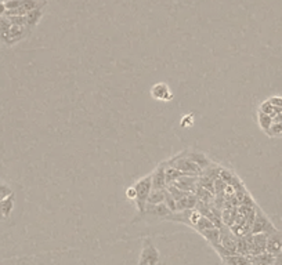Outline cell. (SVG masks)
Masks as SVG:
<instances>
[{"label": "cell", "mask_w": 282, "mask_h": 265, "mask_svg": "<svg viewBox=\"0 0 282 265\" xmlns=\"http://www.w3.org/2000/svg\"><path fill=\"white\" fill-rule=\"evenodd\" d=\"M168 165L173 166L174 169L183 171L186 176L201 177L204 174V170H202V169H201L194 160L190 159V158L186 155V152L180 153V155H177L176 158L169 160Z\"/></svg>", "instance_id": "1"}, {"label": "cell", "mask_w": 282, "mask_h": 265, "mask_svg": "<svg viewBox=\"0 0 282 265\" xmlns=\"http://www.w3.org/2000/svg\"><path fill=\"white\" fill-rule=\"evenodd\" d=\"M134 188H136V192H137L134 203L137 206L138 212L143 214L145 210L148 195H150L151 189H152V178H151V176H147L144 178H141V180H138L137 183L134 184Z\"/></svg>", "instance_id": "2"}, {"label": "cell", "mask_w": 282, "mask_h": 265, "mask_svg": "<svg viewBox=\"0 0 282 265\" xmlns=\"http://www.w3.org/2000/svg\"><path fill=\"white\" fill-rule=\"evenodd\" d=\"M159 263V250L151 239H144L143 249L138 259V265H158Z\"/></svg>", "instance_id": "3"}, {"label": "cell", "mask_w": 282, "mask_h": 265, "mask_svg": "<svg viewBox=\"0 0 282 265\" xmlns=\"http://www.w3.org/2000/svg\"><path fill=\"white\" fill-rule=\"evenodd\" d=\"M255 209H256V214H255L251 234H273L274 231H277L276 227L271 224L269 217L260 210V207L256 206Z\"/></svg>", "instance_id": "4"}, {"label": "cell", "mask_w": 282, "mask_h": 265, "mask_svg": "<svg viewBox=\"0 0 282 265\" xmlns=\"http://www.w3.org/2000/svg\"><path fill=\"white\" fill-rule=\"evenodd\" d=\"M267 252L273 256L282 253V232L277 230L267 236Z\"/></svg>", "instance_id": "5"}, {"label": "cell", "mask_w": 282, "mask_h": 265, "mask_svg": "<svg viewBox=\"0 0 282 265\" xmlns=\"http://www.w3.org/2000/svg\"><path fill=\"white\" fill-rule=\"evenodd\" d=\"M29 28L25 26V25H11V28L8 30V33L6 36V40L4 43L6 44H14L17 41L22 40L26 33H28Z\"/></svg>", "instance_id": "6"}, {"label": "cell", "mask_w": 282, "mask_h": 265, "mask_svg": "<svg viewBox=\"0 0 282 265\" xmlns=\"http://www.w3.org/2000/svg\"><path fill=\"white\" fill-rule=\"evenodd\" d=\"M145 214H151V216H155V217H159V218H166L168 220L173 212L166 206V203L163 202V203H158V205H150V203H147L145 205V210H144Z\"/></svg>", "instance_id": "7"}, {"label": "cell", "mask_w": 282, "mask_h": 265, "mask_svg": "<svg viewBox=\"0 0 282 265\" xmlns=\"http://www.w3.org/2000/svg\"><path fill=\"white\" fill-rule=\"evenodd\" d=\"M199 177L194 176H183L179 180H176L173 183V185H176L177 188L187 191V192H192L195 194V189H197V184H198Z\"/></svg>", "instance_id": "8"}, {"label": "cell", "mask_w": 282, "mask_h": 265, "mask_svg": "<svg viewBox=\"0 0 282 265\" xmlns=\"http://www.w3.org/2000/svg\"><path fill=\"white\" fill-rule=\"evenodd\" d=\"M165 163H161L155 169V171L151 174V178H152V188L155 189H163L168 187L166 184V174H165Z\"/></svg>", "instance_id": "9"}, {"label": "cell", "mask_w": 282, "mask_h": 265, "mask_svg": "<svg viewBox=\"0 0 282 265\" xmlns=\"http://www.w3.org/2000/svg\"><path fill=\"white\" fill-rule=\"evenodd\" d=\"M151 94L155 100L159 101H169L173 97V94L169 90L168 84H165V83H156L155 86L152 87V90H151Z\"/></svg>", "instance_id": "10"}, {"label": "cell", "mask_w": 282, "mask_h": 265, "mask_svg": "<svg viewBox=\"0 0 282 265\" xmlns=\"http://www.w3.org/2000/svg\"><path fill=\"white\" fill-rule=\"evenodd\" d=\"M197 202H198V198L195 194H188L184 198H181L179 201L176 202V206H177V212H184V210H191V209H195L197 206Z\"/></svg>", "instance_id": "11"}, {"label": "cell", "mask_w": 282, "mask_h": 265, "mask_svg": "<svg viewBox=\"0 0 282 265\" xmlns=\"http://www.w3.org/2000/svg\"><path fill=\"white\" fill-rule=\"evenodd\" d=\"M223 263L226 265H249L251 259L249 256H242V254H233L228 257H223Z\"/></svg>", "instance_id": "12"}, {"label": "cell", "mask_w": 282, "mask_h": 265, "mask_svg": "<svg viewBox=\"0 0 282 265\" xmlns=\"http://www.w3.org/2000/svg\"><path fill=\"white\" fill-rule=\"evenodd\" d=\"M201 235L204 236L206 241L209 242L210 245H217L220 242V228L217 227H213V228H209V230H205L202 232H199Z\"/></svg>", "instance_id": "13"}, {"label": "cell", "mask_w": 282, "mask_h": 265, "mask_svg": "<svg viewBox=\"0 0 282 265\" xmlns=\"http://www.w3.org/2000/svg\"><path fill=\"white\" fill-rule=\"evenodd\" d=\"M186 155L190 158L191 160H194L197 165L202 169V170H205L206 167H209L210 166V160L208 159V156L206 155H204V153L201 152H186Z\"/></svg>", "instance_id": "14"}, {"label": "cell", "mask_w": 282, "mask_h": 265, "mask_svg": "<svg viewBox=\"0 0 282 265\" xmlns=\"http://www.w3.org/2000/svg\"><path fill=\"white\" fill-rule=\"evenodd\" d=\"M165 174H166V184H173L176 180H179L180 177L186 176L183 171L177 170V169H174L173 166L168 165V162H165Z\"/></svg>", "instance_id": "15"}, {"label": "cell", "mask_w": 282, "mask_h": 265, "mask_svg": "<svg viewBox=\"0 0 282 265\" xmlns=\"http://www.w3.org/2000/svg\"><path fill=\"white\" fill-rule=\"evenodd\" d=\"M0 210L3 213L4 218H8L11 216L12 210H14V194L7 196L6 199L0 201Z\"/></svg>", "instance_id": "16"}, {"label": "cell", "mask_w": 282, "mask_h": 265, "mask_svg": "<svg viewBox=\"0 0 282 265\" xmlns=\"http://www.w3.org/2000/svg\"><path fill=\"white\" fill-rule=\"evenodd\" d=\"M42 15H43L42 7H39V8H35V10H32V11L26 12V14H25V18H26V26H28L29 29L32 26H35V25L40 21Z\"/></svg>", "instance_id": "17"}, {"label": "cell", "mask_w": 282, "mask_h": 265, "mask_svg": "<svg viewBox=\"0 0 282 265\" xmlns=\"http://www.w3.org/2000/svg\"><path fill=\"white\" fill-rule=\"evenodd\" d=\"M163 202H165V188L151 189L150 195H148V199H147V203H150V205H158V203H163Z\"/></svg>", "instance_id": "18"}, {"label": "cell", "mask_w": 282, "mask_h": 265, "mask_svg": "<svg viewBox=\"0 0 282 265\" xmlns=\"http://www.w3.org/2000/svg\"><path fill=\"white\" fill-rule=\"evenodd\" d=\"M213 227H216L215 223L209 220L208 217H205V216H201L198 221H197V224L194 225V228L198 231V232H202L205 230H209V228H213Z\"/></svg>", "instance_id": "19"}, {"label": "cell", "mask_w": 282, "mask_h": 265, "mask_svg": "<svg viewBox=\"0 0 282 265\" xmlns=\"http://www.w3.org/2000/svg\"><path fill=\"white\" fill-rule=\"evenodd\" d=\"M258 120H259V126H260V129L263 130L264 133H267V131L270 130L271 124H273V118H271L270 115H266V113H263V112H259Z\"/></svg>", "instance_id": "20"}, {"label": "cell", "mask_w": 282, "mask_h": 265, "mask_svg": "<svg viewBox=\"0 0 282 265\" xmlns=\"http://www.w3.org/2000/svg\"><path fill=\"white\" fill-rule=\"evenodd\" d=\"M46 4V1H39V0H22L21 1V6L25 10V12H29L35 8H39V7H43Z\"/></svg>", "instance_id": "21"}, {"label": "cell", "mask_w": 282, "mask_h": 265, "mask_svg": "<svg viewBox=\"0 0 282 265\" xmlns=\"http://www.w3.org/2000/svg\"><path fill=\"white\" fill-rule=\"evenodd\" d=\"M11 28V22H10V19L6 17V15H3V17H0V40H6V36L8 33V30Z\"/></svg>", "instance_id": "22"}, {"label": "cell", "mask_w": 282, "mask_h": 265, "mask_svg": "<svg viewBox=\"0 0 282 265\" xmlns=\"http://www.w3.org/2000/svg\"><path fill=\"white\" fill-rule=\"evenodd\" d=\"M166 189H168L169 192H170V195L174 198V201L177 202L179 199H181V198H184V196H187L188 194H191V192H187V191H183V189L177 188L176 185H173V184H169L168 187H166Z\"/></svg>", "instance_id": "23"}, {"label": "cell", "mask_w": 282, "mask_h": 265, "mask_svg": "<svg viewBox=\"0 0 282 265\" xmlns=\"http://www.w3.org/2000/svg\"><path fill=\"white\" fill-rule=\"evenodd\" d=\"M259 112H263V113H266V115H270L271 118H274V116L277 115L276 106L273 105L269 100L264 101L263 104L260 105V108H259Z\"/></svg>", "instance_id": "24"}, {"label": "cell", "mask_w": 282, "mask_h": 265, "mask_svg": "<svg viewBox=\"0 0 282 265\" xmlns=\"http://www.w3.org/2000/svg\"><path fill=\"white\" fill-rule=\"evenodd\" d=\"M165 203H166V206L172 210L173 213H177V206H176V201H174V198L170 195L168 189L165 188Z\"/></svg>", "instance_id": "25"}, {"label": "cell", "mask_w": 282, "mask_h": 265, "mask_svg": "<svg viewBox=\"0 0 282 265\" xmlns=\"http://www.w3.org/2000/svg\"><path fill=\"white\" fill-rule=\"evenodd\" d=\"M267 134L271 137H281L282 134V122H276L271 124L270 130L267 131Z\"/></svg>", "instance_id": "26"}, {"label": "cell", "mask_w": 282, "mask_h": 265, "mask_svg": "<svg viewBox=\"0 0 282 265\" xmlns=\"http://www.w3.org/2000/svg\"><path fill=\"white\" fill-rule=\"evenodd\" d=\"M11 194H14V192H12V189L7 184L0 183V201L6 199L7 196H10Z\"/></svg>", "instance_id": "27"}, {"label": "cell", "mask_w": 282, "mask_h": 265, "mask_svg": "<svg viewBox=\"0 0 282 265\" xmlns=\"http://www.w3.org/2000/svg\"><path fill=\"white\" fill-rule=\"evenodd\" d=\"M10 19L11 25H25L26 26V18L25 15H11V17H7Z\"/></svg>", "instance_id": "28"}, {"label": "cell", "mask_w": 282, "mask_h": 265, "mask_svg": "<svg viewBox=\"0 0 282 265\" xmlns=\"http://www.w3.org/2000/svg\"><path fill=\"white\" fill-rule=\"evenodd\" d=\"M21 1L22 0H4V6L7 10H14V8H18L21 6Z\"/></svg>", "instance_id": "29"}, {"label": "cell", "mask_w": 282, "mask_h": 265, "mask_svg": "<svg viewBox=\"0 0 282 265\" xmlns=\"http://www.w3.org/2000/svg\"><path fill=\"white\" fill-rule=\"evenodd\" d=\"M126 196L129 198V199H132V201H134V199H136V196H137V192H136V188H134V185H133V187H130V188H127Z\"/></svg>", "instance_id": "30"}, {"label": "cell", "mask_w": 282, "mask_h": 265, "mask_svg": "<svg viewBox=\"0 0 282 265\" xmlns=\"http://www.w3.org/2000/svg\"><path fill=\"white\" fill-rule=\"evenodd\" d=\"M269 101H270L274 106H280V108H282V97H271Z\"/></svg>", "instance_id": "31"}, {"label": "cell", "mask_w": 282, "mask_h": 265, "mask_svg": "<svg viewBox=\"0 0 282 265\" xmlns=\"http://www.w3.org/2000/svg\"><path fill=\"white\" fill-rule=\"evenodd\" d=\"M192 116H187V118H183V120H181V122H183V123H181V126H183V127H184V126H188V124H192Z\"/></svg>", "instance_id": "32"}, {"label": "cell", "mask_w": 282, "mask_h": 265, "mask_svg": "<svg viewBox=\"0 0 282 265\" xmlns=\"http://www.w3.org/2000/svg\"><path fill=\"white\" fill-rule=\"evenodd\" d=\"M274 265H282V253L277 254L276 260H274Z\"/></svg>", "instance_id": "33"}, {"label": "cell", "mask_w": 282, "mask_h": 265, "mask_svg": "<svg viewBox=\"0 0 282 265\" xmlns=\"http://www.w3.org/2000/svg\"><path fill=\"white\" fill-rule=\"evenodd\" d=\"M6 6H4V1H0V17H3L4 15V12H6Z\"/></svg>", "instance_id": "34"}, {"label": "cell", "mask_w": 282, "mask_h": 265, "mask_svg": "<svg viewBox=\"0 0 282 265\" xmlns=\"http://www.w3.org/2000/svg\"><path fill=\"white\" fill-rule=\"evenodd\" d=\"M3 220H6V218H4L3 213H1V210H0V221H3Z\"/></svg>", "instance_id": "35"}]
</instances>
